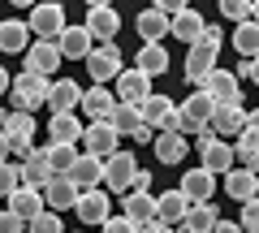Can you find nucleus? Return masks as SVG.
Returning <instances> with one entry per match:
<instances>
[{"label": "nucleus", "mask_w": 259, "mask_h": 233, "mask_svg": "<svg viewBox=\"0 0 259 233\" xmlns=\"http://www.w3.org/2000/svg\"><path fill=\"white\" fill-rule=\"evenodd\" d=\"M216 56H221V30L203 26V35L194 39L190 52H186V65H182L186 82H190V86H203V78L216 69Z\"/></svg>", "instance_id": "nucleus-1"}, {"label": "nucleus", "mask_w": 259, "mask_h": 233, "mask_svg": "<svg viewBox=\"0 0 259 233\" xmlns=\"http://www.w3.org/2000/svg\"><path fill=\"white\" fill-rule=\"evenodd\" d=\"M48 86H52V78H48V74H30V69H22V74L9 82V100H13V108H22V112H39V108L48 104Z\"/></svg>", "instance_id": "nucleus-2"}, {"label": "nucleus", "mask_w": 259, "mask_h": 233, "mask_svg": "<svg viewBox=\"0 0 259 233\" xmlns=\"http://www.w3.org/2000/svg\"><path fill=\"white\" fill-rule=\"evenodd\" d=\"M199 156H203V168H207V173H216V177H225V173L238 164V160H233V143H225L212 125L199 130Z\"/></svg>", "instance_id": "nucleus-3"}, {"label": "nucleus", "mask_w": 259, "mask_h": 233, "mask_svg": "<svg viewBox=\"0 0 259 233\" xmlns=\"http://www.w3.org/2000/svg\"><path fill=\"white\" fill-rule=\"evenodd\" d=\"M0 130L9 134V151L13 156H26V151H35V112H22V108H13V112H0Z\"/></svg>", "instance_id": "nucleus-4"}, {"label": "nucleus", "mask_w": 259, "mask_h": 233, "mask_svg": "<svg viewBox=\"0 0 259 233\" xmlns=\"http://www.w3.org/2000/svg\"><path fill=\"white\" fill-rule=\"evenodd\" d=\"M26 26H30L35 39H56L65 30V5L61 0H39V5H30Z\"/></svg>", "instance_id": "nucleus-5"}, {"label": "nucleus", "mask_w": 259, "mask_h": 233, "mask_svg": "<svg viewBox=\"0 0 259 233\" xmlns=\"http://www.w3.org/2000/svg\"><path fill=\"white\" fill-rule=\"evenodd\" d=\"M82 61H87V74H91L100 86H108L112 78L125 69V65H121V48H117V43H100V48H91Z\"/></svg>", "instance_id": "nucleus-6"}, {"label": "nucleus", "mask_w": 259, "mask_h": 233, "mask_svg": "<svg viewBox=\"0 0 259 233\" xmlns=\"http://www.w3.org/2000/svg\"><path fill=\"white\" fill-rule=\"evenodd\" d=\"M134 168H139V160L117 147L108 160H104V190H108V195H125L130 181H134Z\"/></svg>", "instance_id": "nucleus-7"}, {"label": "nucleus", "mask_w": 259, "mask_h": 233, "mask_svg": "<svg viewBox=\"0 0 259 233\" xmlns=\"http://www.w3.org/2000/svg\"><path fill=\"white\" fill-rule=\"evenodd\" d=\"M78 220L82 224H104L112 216V195L104 186H91V190H78V203H74Z\"/></svg>", "instance_id": "nucleus-8"}, {"label": "nucleus", "mask_w": 259, "mask_h": 233, "mask_svg": "<svg viewBox=\"0 0 259 233\" xmlns=\"http://www.w3.org/2000/svg\"><path fill=\"white\" fill-rule=\"evenodd\" d=\"M87 30H91L95 43H117V30H121V13L112 9V5H95V9H87Z\"/></svg>", "instance_id": "nucleus-9"}, {"label": "nucleus", "mask_w": 259, "mask_h": 233, "mask_svg": "<svg viewBox=\"0 0 259 233\" xmlns=\"http://www.w3.org/2000/svg\"><path fill=\"white\" fill-rule=\"evenodd\" d=\"M117 143H121V134L112 130V121H91V125H82V147L91 151V156L108 160L112 151H117Z\"/></svg>", "instance_id": "nucleus-10"}, {"label": "nucleus", "mask_w": 259, "mask_h": 233, "mask_svg": "<svg viewBox=\"0 0 259 233\" xmlns=\"http://www.w3.org/2000/svg\"><path fill=\"white\" fill-rule=\"evenodd\" d=\"M212 125L221 138H238L242 130H246V108H242V100H229V104H216V112H212Z\"/></svg>", "instance_id": "nucleus-11"}, {"label": "nucleus", "mask_w": 259, "mask_h": 233, "mask_svg": "<svg viewBox=\"0 0 259 233\" xmlns=\"http://www.w3.org/2000/svg\"><path fill=\"white\" fill-rule=\"evenodd\" d=\"M112 82H117V100L121 104H143L151 95V74H143L139 65H134V69H121Z\"/></svg>", "instance_id": "nucleus-12"}, {"label": "nucleus", "mask_w": 259, "mask_h": 233, "mask_svg": "<svg viewBox=\"0 0 259 233\" xmlns=\"http://www.w3.org/2000/svg\"><path fill=\"white\" fill-rule=\"evenodd\" d=\"M22 56H26V65H22V69H30V74H52V69L65 61L61 48H56V39H35Z\"/></svg>", "instance_id": "nucleus-13"}, {"label": "nucleus", "mask_w": 259, "mask_h": 233, "mask_svg": "<svg viewBox=\"0 0 259 233\" xmlns=\"http://www.w3.org/2000/svg\"><path fill=\"white\" fill-rule=\"evenodd\" d=\"M182 190L190 203H207V199H216V173H207L203 164L199 168H190V173H182Z\"/></svg>", "instance_id": "nucleus-14"}, {"label": "nucleus", "mask_w": 259, "mask_h": 233, "mask_svg": "<svg viewBox=\"0 0 259 233\" xmlns=\"http://www.w3.org/2000/svg\"><path fill=\"white\" fill-rule=\"evenodd\" d=\"M199 91H207L216 104H229V100H238V91H242V78L233 74V69H221V65H216L212 74L203 78V86H199Z\"/></svg>", "instance_id": "nucleus-15"}, {"label": "nucleus", "mask_w": 259, "mask_h": 233, "mask_svg": "<svg viewBox=\"0 0 259 233\" xmlns=\"http://www.w3.org/2000/svg\"><path fill=\"white\" fill-rule=\"evenodd\" d=\"M121 216L134 220V224L156 220V195H151V190H125V195H121Z\"/></svg>", "instance_id": "nucleus-16"}, {"label": "nucleus", "mask_w": 259, "mask_h": 233, "mask_svg": "<svg viewBox=\"0 0 259 233\" xmlns=\"http://www.w3.org/2000/svg\"><path fill=\"white\" fill-rule=\"evenodd\" d=\"M56 48H61L65 61H82V56L95 48V39H91V30H87V26H69V22H65V30L56 35Z\"/></svg>", "instance_id": "nucleus-17"}, {"label": "nucleus", "mask_w": 259, "mask_h": 233, "mask_svg": "<svg viewBox=\"0 0 259 233\" xmlns=\"http://www.w3.org/2000/svg\"><path fill=\"white\" fill-rule=\"evenodd\" d=\"M78 104H82V86L74 78H56L48 86V112H78Z\"/></svg>", "instance_id": "nucleus-18"}, {"label": "nucleus", "mask_w": 259, "mask_h": 233, "mask_svg": "<svg viewBox=\"0 0 259 233\" xmlns=\"http://www.w3.org/2000/svg\"><path fill=\"white\" fill-rule=\"evenodd\" d=\"M65 177L74 181L78 190H91V186H104V160L91 156V151H82V156L74 160V168L65 173Z\"/></svg>", "instance_id": "nucleus-19"}, {"label": "nucleus", "mask_w": 259, "mask_h": 233, "mask_svg": "<svg viewBox=\"0 0 259 233\" xmlns=\"http://www.w3.org/2000/svg\"><path fill=\"white\" fill-rule=\"evenodd\" d=\"M74 203H78V186L65 173H56L44 186V207H52V212H74Z\"/></svg>", "instance_id": "nucleus-20"}, {"label": "nucleus", "mask_w": 259, "mask_h": 233, "mask_svg": "<svg viewBox=\"0 0 259 233\" xmlns=\"http://www.w3.org/2000/svg\"><path fill=\"white\" fill-rule=\"evenodd\" d=\"M151 151H156L160 164H182L186 151H190V143H186V134H173V130H156V138H151Z\"/></svg>", "instance_id": "nucleus-21"}, {"label": "nucleus", "mask_w": 259, "mask_h": 233, "mask_svg": "<svg viewBox=\"0 0 259 233\" xmlns=\"http://www.w3.org/2000/svg\"><path fill=\"white\" fill-rule=\"evenodd\" d=\"M203 26H207V22H203V13H199V9H190V5H186V9H177L173 18H168V35H177L182 43H194V39L203 35Z\"/></svg>", "instance_id": "nucleus-22"}, {"label": "nucleus", "mask_w": 259, "mask_h": 233, "mask_svg": "<svg viewBox=\"0 0 259 233\" xmlns=\"http://www.w3.org/2000/svg\"><path fill=\"white\" fill-rule=\"evenodd\" d=\"M22 186H35V190H44L48 186V181H52L56 177V173H52V168H48V156H44V151H26V156H22Z\"/></svg>", "instance_id": "nucleus-23"}, {"label": "nucleus", "mask_w": 259, "mask_h": 233, "mask_svg": "<svg viewBox=\"0 0 259 233\" xmlns=\"http://www.w3.org/2000/svg\"><path fill=\"white\" fill-rule=\"evenodd\" d=\"M216 220H221V212H216L212 199H207V203H190V207H186V216H182V224H173V229L177 233H207Z\"/></svg>", "instance_id": "nucleus-24"}, {"label": "nucleus", "mask_w": 259, "mask_h": 233, "mask_svg": "<svg viewBox=\"0 0 259 233\" xmlns=\"http://www.w3.org/2000/svg\"><path fill=\"white\" fill-rule=\"evenodd\" d=\"M112 104H117V100H112V91L95 82V86H87V91H82V104H78V112H87L91 121H108Z\"/></svg>", "instance_id": "nucleus-25"}, {"label": "nucleus", "mask_w": 259, "mask_h": 233, "mask_svg": "<svg viewBox=\"0 0 259 233\" xmlns=\"http://www.w3.org/2000/svg\"><path fill=\"white\" fill-rule=\"evenodd\" d=\"M225 195H229V199H238V203H242V199L259 195V177L250 173L246 164H233L229 173H225Z\"/></svg>", "instance_id": "nucleus-26"}, {"label": "nucleus", "mask_w": 259, "mask_h": 233, "mask_svg": "<svg viewBox=\"0 0 259 233\" xmlns=\"http://www.w3.org/2000/svg\"><path fill=\"white\" fill-rule=\"evenodd\" d=\"M134 26H139L143 43H160V39L168 35V13H164V9H156V5H147V9L134 18Z\"/></svg>", "instance_id": "nucleus-27"}, {"label": "nucleus", "mask_w": 259, "mask_h": 233, "mask_svg": "<svg viewBox=\"0 0 259 233\" xmlns=\"http://www.w3.org/2000/svg\"><path fill=\"white\" fill-rule=\"evenodd\" d=\"M78 138H82L78 112H52L48 117V143H78Z\"/></svg>", "instance_id": "nucleus-28"}, {"label": "nucleus", "mask_w": 259, "mask_h": 233, "mask_svg": "<svg viewBox=\"0 0 259 233\" xmlns=\"http://www.w3.org/2000/svg\"><path fill=\"white\" fill-rule=\"evenodd\" d=\"M5 203H9V212H18L22 220H30V216L44 212V190H35V186H18L9 199H5Z\"/></svg>", "instance_id": "nucleus-29"}, {"label": "nucleus", "mask_w": 259, "mask_h": 233, "mask_svg": "<svg viewBox=\"0 0 259 233\" xmlns=\"http://www.w3.org/2000/svg\"><path fill=\"white\" fill-rule=\"evenodd\" d=\"M186 207H190V199H186L182 190H164V195H156V220H164V224H182Z\"/></svg>", "instance_id": "nucleus-30"}, {"label": "nucleus", "mask_w": 259, "mask_h": 233, "mask_svg": "<svg viewBox=\"0 0 259 233\" xmlns=\"http://www.w3.org/2000/svg\"><path fill=\"white\" fill-rule=\"evenodd\" d=\"M134 65H139L143 74L160 78V74L168 69V48H164V43H143V48H139V56H134Z\"/></svg>", "instance_id": "nucleus-31"}, {"label": "nucleus", "mask_w": 259, "mask_h": 233, "mask_svg": "<svg viewBox=\"0 0 259 233\" xmlns=\"http://www.w3.org/2000/svg\"><path fill=\"white\" fill-rule=\"evenodd\" d=\"M108 121H112V130L121 134V138H130V134L143 125V112H139V104H112V112H108Z\"/></svg>", "instance_id": "nucleus-32"}, {"label": "nucleus", "mask_w": 259, "mask_h": 233, "mask_svg": "<svg viewBox=\"0 0 259 233\" xmlns=\"http://www.w3.org/2000/svg\"><path fill=\"white\" fill-rule=\"evenodd\" d=\"M182 112L190 117L194 125H207V121H212V112H216V100H212L207 91L194 86V95H186V100H182Z\"/></svg>", "instance_id": "nucleus-33"}, {"label": "nucleus", "mask_w": 259, "mask_h": 233, "mask_svg": "<svg viewBox=\"0 0 259 233\" xmlns=\"http://www.w3.org/2000/svg\"><path fill=\"white\" fill-rule=\"evenodd\" d=\"M30 48V26L26 22H0V52H26Z\"/></svg>", "instance_id": "nucleus-34"}, {"label": "nucleus", "mask_w": 259, "mask_h": 233, "mask_svg": "<svg viewBox=\"0 0 259 233\" xmlns=\"http://www.w3.org/2000/svg\"><path fill=\"white\" fill-rule=\"evenodd\" d=\"M44 156H48V168L52 173H69L74 160H78V143H48Z\"/></svg>", "instance_id": "nucleus-35"}, {"label": "nucleus", "mask_w": 259, "mask_h": 233, "mask_svg": "<svg viewBox=\"0 0 259 233\" xmlns=\"http://www.w3.org/2000/svg\"><path fill=\"white\" fill-rule=\"evenodd\" d=\"M168 108H173V100H168V95H160V91H151L147 100L139 104V112H143V121H147L151 130H160V125H164V117H168Z\"/></svg>", "instance_id": "nucleus-36"}, {"label": "nucleus", "mask_w": 259, "mask_h": 233, "mask_svg": "<svg viewBox=\"0 0 259 233\" xmlns=\"http://www.w3.org/2000/svg\"><path fill=\"white\" fill-rule=\"evenodd\" d=\"M233 48H238V52H242V61L259 52V22H255V18L238 22V30H233Z\"/></svg>", "instance_id": "nucleus-37"}, {"label": "nucleus", "mask_w": 259, "mask_h": 233, "mask_svg": "<svg viewBox=\"0 0 259 233\" xmlns=\"http://www.w3.org/2000/svg\"><path fill=\"white\" fill-rule=\"evenodd\" d=\"M26 233H65V224H61V212H39V216H30L26 220Z\"/></svg>", "instance_id": "nucleus-38"}, {"label": "nucleus", "mask_w": 259, "mask_h": 233, "mask_svg": "<svg viewBox=\"0 0 259 233\" xmlns=\"http://www.w3.org/2000/svg\"><path fill=\"white\" fill-rule=\"evenodd\" d=\"M160 130H173V134H199V130H203V125H194L190 117H186V112H182V108H177V104H173V108H168V117H164V125H160Z\"/></svg>", "instance_id": "nucleus-39"}, {"label": "nucleus", "mask_w": 259, "mask_h": 233, "mask_svg": "<svg viewBox=\"0 0 259 233\" xmlns=\"http://www.w3.org/2000/svg\"><path fill=\"white\" fill-rule=\"evenodd\" d=\"M18 186H22V168L9 164V160H0V199H9Z\"/></svg>", "instance_id": "nucleus-40"}, {"label": "nucleus", "mask_w": 259, "mask_h": 233, "mask_svg": "<svg viewBox=\"0 0 259 233\" xmlns=\"http://www.w3.org/2000/svg\"><path fill=\"white\" fill-rule=\"evenodd\" d=\"M242 233H259V195H250V199H242Z\"/></svg>", "instance_id": "nucleus-41"}, {"label": "nucleus", "mask_w": 259, "mask_h": 233, "mask_svg": "<svg viewBox=\"0 0 259 233\" xmlns=\"http://www.w3.org/2000/svg\"><path fill=\"white\" fill-rule=\"evenodd\" d=\"M250 5H255V0H221V13L229 22H246L250 18Z\"/></svg>", "instance_id": "nucleus-42"}, {"label": "nucleus", "mask_w": 259, "mask_h": 233, "mask_svg": "<svg viewBox=\"0 0 259 233\" xmlns=\"http://www.w3.org/2000/svg\"><path fill=\"white\" fill-rule=\"evenodd\" d=\"M0 233H26V220L9 207H0Z\"/></svg>", "instance_id": "nucleus-43"}, {"label": "nucleus", "mask_w": 259, "mask_h": 233, "mask_svg": "<svg viewBox=\"0 0 259 233\" xmlns=\"http://www.w3.org/2000/svg\"><path fill=\"white\" fill-rule=\"evenodd\" d=\"M100 229H104V233H139V224H134V220H125V216H108V220H104Z\"/></svg>", "instance_id": "nucleus-44"}, {"label": "nucleus", "mask_w": 259, "mask_h": 233, "mask_svg": "<svg viewBox=\"0 0 259 233\" xmlns=\"http://www.w3.org/2000/svg\"><path fill=\"white\" fill-rule=\"evenodd\" d=\"M238 78H246V82H255V86H259V52H255V56H246V61L238 65Z\"/></svg>", "instance_id": "nucleus-45"}, {"label": "nucleus", "mask_w": 259, "mask_h": 233, "mask_svg": "<svg viewBox=\"0 0 259 233\" xmlns=\"http://www.w3.org/2000/svg\"><path fill=\"white\" fill-rule=\"evenodd\" d=\"M130 190H151V173H147V168H134V181H130Z\"/></svg>", "instance_id": "nucleus-46"}, {"label": "nucleus", "mask_w": 259, "mask_h": 233, "mask_svg": "<svg viewBox=\"0 0 259 233\" xmlns=\"http://www.w3.org/2000/svg\"><path fill=\"white\" fill-rule=\"evenodd\" d=\"M139 233H177V229L164 224V220H147V224H139Z\"/></svg>", "instance_id": "nucleus-47"}, {"label": "nucleus", "mask_w": 259, "mask_h": 233, "mask_svg": "<svg viewBox=\"0 0 259 233\" xmlns=\"http://www.w3.org/2000/svg\"><path fill=\"white\" fill-rule=\"evenodd\" d=\"M151 5H156V9H164L168 18H173L177 9H186V0H151Z\"/></svg>", "instance_id": "nucleus-48"}, {"label": "nucleus", "mask_w": 259, "mask_h": 233, "mask_svg": "<svg viewBox=\"0 0 259 233\" xmlns=\"http://www.w3.org/2000/svg\"><path fill=\"white\" fill-rule=\"evenodd\" d=\"M130 138H134V143H151V138H156V130H151V125H147V121H143V125H139V130L130 134Z\"/></svg>", "instance_id": "nucleus-49"}, {"label": "nucleus", "mask_w": 259, "mask_h": 233, "mask_svg": "<svg viewBox=\"0 0 259 233\" xmlns=\"http://www.w3.org/2000/svg\"><path fill=\"white\" fill-rule=\"evenodd\" d=\"M207 233H242V224H233V220H216Z\"/></svg>", "instance_id": "nucleus-50"}, {"label": "nucleus", "mask_w": 259, "mask_h": 233, "mask_svg": "<svg viewBox=\"0 0 259 233\" xmlns=\"http://www.w3.org/2000/svg\"><path fill=\"white\" fill-rule=\"evenodd\" d=\"M246 130L259 138V108H250V112H246Z\"/></svg>", "instance_id": "nucleus-51"}, {"label": "nucleus", "mask_w": 259, "mask_h": 233, "mask_svg": "<svg viewBox=\"0 0 259 233\" xmlns=\"http://www.w3.org/2000/svg\"><path fill=\"white\" fill-rule=\"evenodd\" d=\"M0 160H9V134L0 130Z\"/></svg>", "instance_id": "nucleus-52"}, {"label": "nucleus", "mask_w": 259, "mask_h": 233, "mask_svg": "<svg viewBox=\"0 0 259 233\" xmlns=\"http://www.w3.org/2000/svg\"><path fill=\"white\" fill-rule=\"evenodd\" d=\"M5 91H9V69L0 65V95H5Z\"/></svg>", "instance_id": "nucleus-53"}, {"label": "nucleus", "mask_w": 259, "mask_h": 233, "mask_svg": "<svg viewBox=\"0 0 259 233\" xmlns=\"http://www.w3.org/2000/svg\"><path fill=\"white\" fill-rule=\"evenodd\" d=\"M13 9H30V5H39V0H9Z\"/></svg>", "instance_id": "nucleus-54"}, {"label": "nucleus", "mask_w": 259, "mask_h": 233, "mask_svg": "<svg viewBox=\"0 0 259 233\" xmlns=\"http://www.w3.org/2000/svg\"><path fill=\"white\" fill-rule=\"evenodd\" d=\"M246 168H250V173H255V177H259V151H255V156H250V164H246Z\"/></svg>", "instance_id": "nucleus-55"}, {"label": "nucleus", "mask_w": 259, "mask_h": 233, "mask_svg": "<svg viewBox=\"0 0 259 233\" xmlns=\"http://www.w3.org/2000/svg\"><path fill=\"white\" fill-rule=\"evenodd\" d=\"M95 5H112V0H87V9H95Z\"/></svg>", "instance_id": "nucleus-56"}, {"label": "nucleus", "mask_w": 259, "mask_h": 233, "mask_svg": "<svg viewBox=\"0 0 259 233\" xmlns=\"http://www.w3.org/2000/svg\"><path fill=\"white\" fill-rule=\"evenodd\" d=\"M250 18H255V22H259V0H255V5H250Z\"/></svg>", "instance_id": "nucleus-57"}]
</instances>
